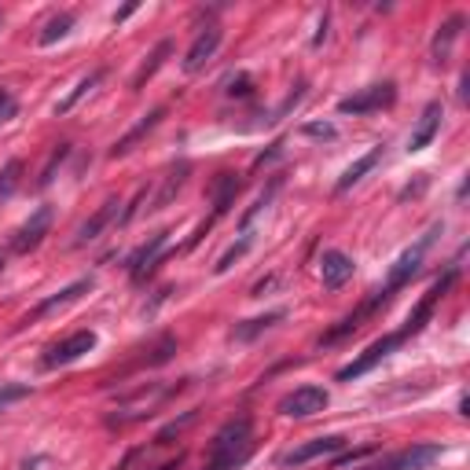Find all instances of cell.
<instances>
[{"mask_svg":"<svg viewBox=\"0 0 470 470\" xmlns=\"http://www.w3.org/2000/svg\"><path fill=\"white\" fill-rule=\"evenodd\" d=\"M251 452H254V423L251 416H235L217 430L203 470H235L251 459Z\"/></svg>","mask_w":470,"mask_h":470,"instance_id":"cell-1","label":"cell"},{"mask_svg":"<svg viewBox=\"0 0 470 470\" xmlns=\"http://www.w3.org/2000/svg\"><path fill=\"white\" fill-rule=\"evenodd\" d=\"M394 100H397V85H394V81H378V85H368L361 92L339 100V115H371V110L390 107Z\"/></svg>","mask_w":470,"mask_h":470,"instance_id":"cell-2","label":"cell"},{"mask_svg":"<svg viewBox=\"0 0 470 470\" xmlns=\"http://www.w3.org/2000/svg\"><path fill=\"white\" fill-rule=\"evenodd\" d=\"M327 401L331 397H327V390H320V386H298V390H291L280 404H275V411L287 419H309L327 408Z\"/></svg>","mask_w":470,"mask_h":470,"instance_id":"cell-3","label":"cell"},{"mask_svg":"<svg viewBox=\"0 0 470 470\" xmlns=\"http://www.w3.org/2000/svg\"><path fill=\"white\" fill-rule=\"evenodd\" d=\"M437 459H441V445H408V449L382 456L378 463H368L361 470H426Z\"/></svg>","mask_w":470,"mask_h":470,"instance_id":"cell-4","label":"cell"},{"mask_svg":"<svg viewBox=\"0 0 470 470\" xmlns=\"http://www.w3.org/2000/svg\"><path fill=\"white\" fill-rule=\"evenodd\" d=\"M165 243H170V232H155L144 246H136V251L129 254V275H132V283H144L147 275L158 268V261H162V251H165Z\"/></svg>","mask_w":470,"mask_h":470,"instance_id":"cell-5","label":"cell"},{"mask_svg":"<svg viewBox=\"0 0 470 470\" xmlns=\"http://www.w3.org/2000/svg\"><path fill=\"white\" fill-rule=\"evenodd\" d=\"M401 342H404V339L397 335V331H394V335H386V339H375V342H371V346H368L361 356H356L353 364H346V368L339 371V382H349V378H361V375H368V371H371V368L382 361V356H390V353H394Z\"/></svg>","mask_w":470,"mask_h":470,"instance_id":"cell-6","label":"cell"},{"mask_svg":"<svg viewBox=\"0 0 470 470\" xmlns=\"http://www.w3.org/2000/svg\"><path fill=\"white\" fill-rule=\"evenodd\" d=\"M92 349H96V335H92V331H77V335H70L67 342H60V346L48 349L44 368H67V364L81 361V356L92 353Z\"/></svg>","mask_w":470,"mask_h":470,"instance_id":"cell-7","label":"cell"},{"mask_svg":"<svg viewBox=\"0 0 470 470\" xmlns=\"http://www.w3.org/2000/svg\"><path fill=\"white\" fill-rule=\"evenodd\" d=\"M220 41H225V30H220L217 22H210L206 30L195 37V44L187 48V55H184V74H199L213 55H217V48H220Z\"/></svg>","mask_w":470,"mask_h":470,"instance_id":"cell-8","label":"cell"},{"mask_svg":"<svg viewBox=\"0 0 470 470\" xmlns=\"http://www.w3.org/2000/svg\"><path fill=\"white\" fill-rule=\"evenodd\" d=\"M48 228H52V210H48V206L34 210V217L26 220V225L15 232V239H12V251H15V254H30V251H37V246H41V239L48 235Z\"/></svg>","mask_w":470,"mask_h":470,"instance_id":"cell-9","label":"cell"},{"mask_svg":"<svg viewBox=\"0 0 470 470\" xmlns=\"http://www.w3.org/2000/svg\"><path fill=\"white\" fill-rule=\"evenodd\" d=\"M235 195H239V180H235V173H217V180H213V217H210L206 225L199 228V235H191V243H187V246H195V243L206 235V228L213 225V220H217V217H225V213L232 210Z\"/></svg>","mask_w":470,"mask_h":470,"instance_id":"cell-10","label":"cell"},{"mask_svg":"<svg viewBox=\"0 0 470 470\" xmlns=\"http://www.w3.org/2000/svg\"><path fill=\"white\" fill-rule=\"evenodd\" d=\"M342 445H346L342 437H313V441H306V445H298V449L283 452V456H280V466H306V463H313V459H320V456L339 452Z\"/></svg>","mask_w":470,"mask_h":470,"instance_id":"cell-11","label":"cell"},{"mask_svg":"<svg viewBox=\"0 0 470 470\" xmlns=\"http://www.w3.org/2000/svg\"><path fill=\"white\" fill-rule=\"evenodd\" d=\"M353 272H356V265H353V258L342 254V251H327V254L320 258V283H323L327 291H339L342 283H349Z\"/></svg>","mask_w":470,"mask_h":470,"instance_id":"cell-12","label":"cell"},{"mask_svg":"<svg viewBox=\"0 0 470 470\" xmlns=\"http://www.w3.org/2000/svg\"><path fill=\"white\" fill-rule=\"evenodd\" d=\"M449 283H452V272L445 275V280H437V283H434V287H430V291L423 294V301L416 306V313H411V316H408V323H404V327L397 331V335H401L404 342H408L411 335H419V331H423V323L430 320V313H434V306H437V298L445 294V287H449Z\"/></svg>","mask_w":470,"mask_h":470,"instance_id":"cell-13","label":"cell"},{"mask_svg":"<svg viewBox=\"0 0 470 470\" xmlns=\"http://www.w3.org/2000/svg\"><path fill=\"white\" fill-rule=\"evenodd\" d=\"M441 118H445V110H441V103H426L419 125L411 129V136H408V151H423V147H430V140H434L437 129H441Z\"/></svg>","mask_w":470,"mask_h":470,"instance_id":"cell-14","label":"cell"},{"mask_svg":"<svg viewBox=\"0 0 470 470\" xmlns=\"http://www.w3.org/2000/svg\"><path fill=\"white\" fill-rule=\"evenodd\" d=\"M118 206H122L118 199H107V203H103V206H100V210H96V213H92V217L85 220V225L77 228V239H74V246H85V243L100 239V232H103V228L110 225V220L118 217Z\"/></svg>","mask_w":470,"mask_h":470,"instance_id":"cell-15","label":"cell"},{"mask_svg":"<svg viewBox=\"0 0 470 470\" xmlns=\"http://www.w3.org/2000/svg\"><path fill=\"white\" fill-rule=\"evenodd\" d=\"M162 115H165V107H155L147 118H140V122H136V125H132V129H129V132L122 136V140H118L115 147H110V158H122V155H129V151H132L136 144H140L144 136H147V132H151V129H155V125L162 122Z\"/></svg>","mask_w":470,"mask_h":470,"instance_id":"cell-16","label":"cell"},{"mask_svg":"<svg viewBox=\"0 0 470 470\" xmlns=\"http://www.w3.org/2000/svg\"><path fill=\"white\" fill-rule=\"evenodd\" d=\"M92 287V280H77V283H70V287H63L60 294H55V298H48V301H41V306L30 313V316H26V323H30V320H37V316H48V313H55V309H63V306H70V301H77L81 294H85Z\"/></svg>","mask_w":470,"mask_h":470,"instance_id":"cell-17","label":"cell"},{"mask_svg":"<svg viewBox=\"0 0 470 470\" xmlns=\"http://www.w3.org/2000/svg\"><path fill=\"white\" fill-rule=\"evenodd\" d=\"M378 158H382V147H371L364 158H356V162L349 165V170L342 173V180L335 184V191H339V195H346V191H349L353 184H361V180H364V173H371L375 165H378Z\"/></svg>","mask_w":470,"mask_h":470,"instance_id":"cell-18","label":"cell"},{"mask_svg":"<svg viewBox=\"0 0 470 470\" xmlns=\"http://www.w3.org/2000/svg\"><path fill=\"white\" fill-rule=\"evenodd\" d=\"M459 26H463V15H452V19L437 30V37H434V44H430L434 63H445L449 55H452V44H456V37H459Z\"/></svg>","mask_w":470,"mask_h":470,"instance_id":"cell-19","label":"cell"},{"mask_svg":"<svg viewBox=\"0 0 470 470\" xmlns=\"http://www.w3.org/2000/svg\"><path fill=\"white\" fill-rule=\"evenodd\" d=\"M187 173H191V162H180V165H173L170 173H165V180H162V191H158V199H155V210H162L165 203H170L177 191L184 187V180H187Z\"/></svg>","mask_w":470,"mask_h":470,"instance_id":"cell-20","label":"cell"},{"mask_svg":"<svg viewBox=\"0 0 470 470\" xmlns=\"http://www.w3.org/2000/svg\"><path fill=\"white\" fill-rule=\"evenodd\" d=\"M100 81H103V70H92L89 77H81V81H77V89H74V92H70V96H67L60 107H55V110H60V115H70V110L77 107V100H85V96H89V92L100 85Z\"/></svg>","mask_w":470,"mask_h":470,"instance_id":"cell-21","label":"cell"},{"mask_svg":"<svg viewBox=\"0 0 470 470\" xmlns=\"http://www.w3.org/2000/svg\"><path fill=\"white\" fill-rule=\"evenodd\" d=\"M170 52H173V44H170V41H162V44H158V48L147 55V63H144L140 70H136V77H132V89H144V81H147V77H155V70L162 67V60H165V55H170Z\"/></svg>","mask_w":470,"mask_h":470,"instance_id":"cell-22","label":"cell"},{"mask_svg":"<svg viewBox=\"0 0 470 470\" xmlns=\"http://www.w3.org/2000/svg\"><path fill=\"white\" fill-rule=\"evenodd\" d=\"M70 26H74V15L70 12H63V15H55L48 26H44V34H41V44H55L60 37H67L70 34Z\"/></svg>","mask_w":470,"mask_h":470,"instance_id":"cell-23","label":"cell"},{"mask_svg":"<svg viewBox=\"0 0 470 470\" xmlns=\"http://www.w3.org/2000/svg\"><path fill=\"white\" fill-rule=\"evenodd\" d=\"M19 177H22V162L19 158H12L4 170H0V199H8L12 191L19 187Z\"/></svg>","mask_w":470,"mask_h":470,"instance_id":"cell-24","label":"cell"},{"mask_svg":"<svg viewBox=\"0 0 470 470\" xmlns=\"http://www.w3.org/2000/svg\"><path fill=\"white\" fill-rule=\"evenodd\" d=\"M275 320H283V313H268V316H261V320H246V323H251V327H239V331H235V339H239V342L254 339V335H258L261 327H272Z\"/></svg>","mask_w":470,"mask_h":470,"instance_id":"cell-25","label":"cell"},{"mask_svg":"<svg viewBox=\"0 0 470 470\" xmlns=\"http://www.w3.org/2000/svg\"><path fill=\"white\" fill-rule=\"evenodd\" d=\"M187 423H195V411H184V416H180V419H173L170 426H165V430H162V434L155 437V445H165V441H170L173 434H180V430H184Z\"/></svg>","mask_w":470,"mask_h":470,"instance_id":"cell-26","label":"cell"},{"mask_svg":"<svg viewBox=\"0 0 470 470\" xmlns=\"http://www.w3.org/2000/svg\"><path fill=\"white\" fill-rule=\"evenodd\" d=\"M67 155H70V147H67V144H63L60 151H55V155H52V162L44 165V170H41V177H37V187H48V184H52V173H55V165H60V162H63Z\"/></svg>","mask_w":470,"mask_h":470,"instance_id":"cell-27","label":"cell"},{"mask_svg":"<svg viewBox=\"0 0 470 470\" xmlns=\"http://www.w3.org/2000/svg\"><path fill=\"white\" fill-rule=\"evenodd\" d=\"M30 397V386H0V408H8L12 401Z\"/></svg>","mask_w":470,"mask_h":470,"instance_id":"cell-28","label":"cell"},{"mask_svg":"<svg viewBox=\"0 0 470 470\" xmlns=\"http://www.w3.org/2000/svg\"><path fill=\"white\" fill-rule=\"evenodd\" d=\"M246 246H251V239H246V235H243V243H239V246H232V251H228L225 258H220V261H217V272H228V268H232V261L246 254Z\"/></svg>","mask_w":470,"mask_h":470,"instance_id":"cell-29","label":"cell"},{"mask_svg":"<svg viewBox=\"0 0 470 470\" xmlns=\"http://www.w3.org/2000/svg\"><path fill=\"white\" fill-rule=\"evenodd\" d=\"M12 118H15V96L0 89V125L12 122Z\"/></svg>","mask_w":470,"mask_h":470,"instance_id":"cell-30","label":"cell"},{"mask_svg":"<svg viewBox=\"0 0 470 470\" xmlns=\"http://www.w3.org/2000/svg\"><path fill=\"white\" fill-rule=\"evenodd\" d=\"M306 136H323V140H331L335 129H331V125H306Z\"/></svg>","mask_w":470,"mask_h":470,"instance_id":"cell-31","label":"cell"},{"mask_svg":"<svg viewBox=\"0 0 470 470\" xmlns=\"http://www.w3.org/2000/svg\"><path fill=\"white\" fill-rule=\"evenodd\" d=\"M246 85H251V81H246V77L232 81V85H228V96H246V92H251V89H246Z\"/></svg>","mask_w":470,"mask_h":470,"instance_id":"cell-32","label":"cell"},{"mask_svg":"<svg viewBox=\"0 0 470 470\" xmlns=\"http://www.w3.org/2000/svg\"><path fill=\"white\" fill-rule=\"evenodd\" d=\"M368 452H371V449H356L353 456H339V459H335V466H346V463H356V459H364Z\"/></svg>","mask_w":470,"mask_h":470,"instance_id":"cell-33","label":"cell"},{"mask_svg":"<svg viewBox=\"0 0 470 470\" xmlns=\"http://www.w3.org/2000/svg\"><path fill=\"white\" fill-rule=\"evenodd\" d=\"M132 12H136V4H129V8H122V12H118V15H115V22H125V19H129V15H132Z\"/></svg>","mask_w":470,"mask_h":470,"instance_id":"cell-34","label":"cell"},{"mask_svg":"<svg viewBox=\"0 0 470 470\" xmlns=\"http://www.w3.org/2000/svg\"><path fill=\"white\" fill-rule=\"evenodd\" d=\"M180 463H184V456H177V459H170V463H162V466H158V470H177V466H180Z\"/></svg>","mask_w":470,"mask_h":470,"instance_id":"cell-35","label":"cell"},{"mask_svg":"<svg viewBox=\"0 0 470 470\" xmlns=\"http://www.w3.org/2000/svg\"><path fill=\"white\" fill-rule=\"evenodd\" d=\"M0 272H4V254H0Z\"/></svg>","mask_w":470,"mask_h":470,"instance_id":"cell-36","label":"cell"}]
</instances>
